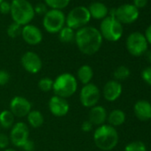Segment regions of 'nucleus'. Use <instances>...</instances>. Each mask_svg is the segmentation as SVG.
<instances>
[{
    "instance_id": "1",
    "label": "nucleus",
    "mask_w": 151,
    "mask_h": 151,
    "mask_svg": "<svg viewBox=\"0 0 151 151\" xmlns=\"http://www.w3.org/2000/svg\"><path fill=\"white\" fill-rule=\"evenodd\" d=\"M102 40L100 30L92 26H86L78 29L75 36V43L78 48L86 55L96 53L101 47Z\"/></svg>"
},
{
    "instance_id": "2",
    "label": "nucleus",
    "mask_w": 151,
    "mask_h": 151,
    "mask_svg": "<svg viewBox=\"0 0 151 151\" xmlns=\"http://www.w3.org/2000/svg\"><path fill=\"white\" fill-rule=\"evenodd\" d=\"M93 141L96 147L101 150H112L118 143L117 131L115 129V127L104 124L94 131Z\"/></svg>"
},
{
    "instance_id": "3",
    "label": "nucleus",
    "mask_w": 151,
    "mask_h": 151,
    "mask_svg": "<svg viewBox=\"0 0 151 151\" xmlns=\"http://www.w3.org/2000/svg\"><path fill=\"white\" fill-rule=\"evenodd\" d=\"M11 17L13 22L19 25L26 26L35 17L34 6L28 0H13L11 2Z\"/></svg>"
},
{
    "instance_id": "4",
    "label": "nucleus",
    "mask_w": 151,
    "mask_h": 151,
    "mask_svg": "<svg viewBox=\"0 0 151 151\" xmlns=\"http://www.w3.org/2000/svg\"><path fill=\"white\" fill-rule=\"evenodd\" d=\"M78 79L70 73H62L53 80L52 91L56 96L68 98L78 90Z\"/></svg>"
},
{
    "instance_id": "5",
    "label": "nucleus",
    "mask_w": 151,
    "mask_h": 151,
    "mask_svg": "<svg viewBox=\"0 0 151 151\" xmlns=\"http://www.w3.org/2000/svg\"><path fill=\"white\" fill-rule=\"evenodd\" d=\"M99 30L102 38L110 42H116L122 37L124 29L122 24L115 17L107 16L101 21Z\"/></svg>"
},
{
    "instance_id": "6",
    "label": "nucleus",
    "mask_w": 151,
    "mask_h": 151,
    "mask_svg": "<svg viewBox=\"0 0 151 151\" xmlns=\"http://www.w3.org/2000/svg\"><path fill=\"white\" fill-rule=\"evenodd\" d=\"M91 20L87 7L79 6L73 8L66 16V26L72 29H79L86 27Z\"/></svg>"
},
{
    "instance_id": "7",
    "label": "nucleus",
    "mask_w": 151,
    "mask_h": 151,
    "mask_svg": "<svg viewBox=\"0 0 151 151\" xmlns=\"http://www.w3.org/2000/svg\"><path fill=\"white\" fill-rule=\"evenodd\" d=\"M66 24V16L61 10L50 9L44 15L43 26L51 34L59 33Z\"/></svg>"
},
{
    "instance_id": "8",
    "label": "nucleus",
    "mask_w": 151,
    "mask_h": 151,
    "mask_svg": "<svg viewBox=\"0 0 151 151\" xmlns=\"http://www.w3.org/2000/svg\"><path fill=\"white\" fill-rule=\"evenodd\" d=\"M147 42L145 36L139 32L130 34L126 39L127 51L132 56H141L147 49Z\"/></svg>"
},
{
    "instance_id": "9",
    "label": "nucleus",
    "mask_w": 151,
    "mask_h": 151,
    "mask_svg": "<svg viewBox=\"0 0 151 151\" xmlns=\"http://www.w3.org/2000/svg\"><path fill=\"white\" fill-rule=\"evenodd\" d=\"M101 98V92L99 87L94 84L85 85L79 94V99L81 104L86 108H93L97 105Z\"/></svg>"
},
{
    "instance_id": "10",
    "label": "nucleus",
    "mask_w": 151,
    "mask_h": 151,
    "mask_svg": "<svg viewBox=\"0 0 151 151\" xmlns=\"http://www.w3.org/2000/svg\"><path fill=\"white\" fill-rule=\"evenodd\" d=\"M139 17V9L133 5L124 4L116 8L115 18L122 24H130L134 22Z\"/></svg>"
},
{
    "instance_id": "11",
    "label": "nucleus",
    "mask_w": 151,
    "mask_h": 151,
    "mask_svg": "<svg viewBox=\"0 0 151 151\" xmlns=\"http://www.w3.org/2000/svg\"><path fill=\"white\" fill-rule=\"evenodd\" d=\"M29 130L28 125L23 122H18L14 124L10 132V141L16 147H22V145L29 139Z\"/></svg>"
},
{
    "instance_id": "12",
    "label": "nucleus",
    "mask_w": 151,
    "mask_h": 151,
    "mask_svg": "<svg viewBox=\"0 0 151 151\" xmlns=\"http://www.w3.org/2000/svg\"><path fill=\"white\" fill-rule=\"evenodd\" d=\"M21 62L23 68L30 74L38 73L43 67L41 58L37 53L34 52H26L22 56Z\"/></svg>"
},
{
    "instance_id": "13",
    "label": "nucleus",
    "mask_w": 151,
    "mask_h": 151,
    "mask_svg": "<svg viewBox=\"0 0 151 151\" xmlns=\"http://www.w3.org/2000/svg\"><path fill=\"white\" fill-rule=\"evenodd\" d=\"M9 107L10 111L14 116L24 117L31 111L32 105L28 99L22 96H15L11 100Z\"/></svg>"
},
{
    "instance_id": "14",
    "label": "nucleus",
    "mask_w": 151,
    "mask_h": 151,
    "mask_svg": "<svg viewBox=\"0 0 151 151\" xmlns=\"http://www.w3.org/2000/svg\"><path fill=\"white\" fill-rule=\"evenodd\" d=\"M49 109L51 113L57 117L65 116L69 111V104L64 98L53 95L49 100Z\"/></svg>"
},
{
    "instance_id": "15",
    "label": "nucleus",
    "mask_w": 151,
    "mask_h": 151,
    "mask_svg": "<svg viewBox=\"0 0 151 151\" xmlns=\"http://www.w3.org/2000/svg\"><path fill=\"white\" fill-rule=\"evenodd\" d=\"M21 35L23 40L30 45H37L43 40V34L40 29L32 24L23 26Z\"/></svg>"
},
{
    "instance_id": "16",
    "label": "nucleus",
    "mask_w": 151,
    "mask_h": 151,
    "mask_svg": "<svg viewBox=\"0 0 151 151\" xmlns=\"http://www.w3.org/2000/svg\"><path fill=\"white\" fill-rule=\"evenodd\" d=\"M104 99L108 101H115L117 100L122 93V86L118 81L110 80L107 82L102 91Z\"/></svg>"
},
{
    "instance_id": "17",
    "label": "nucleus",
    "mask_w": 151,
    "mask_h": 151,
    "mask_svg": "<svg viewBox=\"0 0 151 151\" xmlns=\"http://www.w3.org/2000/svg\"><path fill=\"white\" fill-rule=\"evenodd\" d=\"M108 117V113L105 108L102 106H94L91 108L90 112H89V121L93 124V125H98L101 126L104 124Z\"/></svg>"
},
{
    "instance_id": "18",
    "label": "nucleus",
    "mask_w": 151,
    "mask_h": 151,
    "mask_svg": "<svg viewBox=\"0 0 151 151\" xmlns=\"http://www.w3.org/2000/svg\"><path fill=\"white\" fill-rule=\"evenodd\" d=\"M134 114L140 121H147L151 118V104L144 100L139 101L135 103Z\"/></svg>"
},
{
    "instance_id": "19",
    "label": "nucleus",
    "mask_w": 151,
    "mask_h": 151,
    "mask_svg": "<svg viewBox=\"0 0 151 151\" xmlns=\"http://www.w3.org/2000/svg\"><path fill=\"white\" fill-rule=\"evenodd\" d=\"M87 8L89 10L91 18L95 20H103L109 16V9L101 2H93Z\"/></svg>"
},
{
    "instance_id": "20",
    "label": "nucleus",
    "mask_w": 151,
    "mask_h": 151,
    "mask_svg": "<svg viewBox=\"0 0 151 151\" xmlns=\"http://www.w3.org/2000/svg\"><path fill=\"white\" fill-rule=\"evenodd\" d=\"M93 78V69L89 65H83L78 70V79L85 86L90 84Z\"/></svg>"
},
{
    "instance_id": "21",
    "label": "nucleus",
    "mask_w": 151,
    "mask_h": 151,
    "mask_svg": "<svg viewBox=\"0 0 151 151\" xmlns=\"http://www.w3.org/2000/svg\"><path fill=\"white\" fill-rule=\"evenodd\" d=\"M109 124L115 127L123 124L125 121V114L121 109H114L112 110L107 117Z\"/></svg>"
},
{
    "instance_id": "22",
    "label": "nucleus",
    "mask_w": 151,
    "mask_h": 151,
    "mask_svg": "<svg viewBox=\"0 0 151 151\" xmlns=\"http://www.w3.org/2000/svg\"><path fill=\"white\" fill-rule=\"evenodd\" d=\"M15 116L10 110H3L0 112V127L4 129H10L14 124Z\"/></svg>"
},
{
    "instance_id": "23",
    "label": "nucleus",
    "mask_w": 151,
    "mask_h": 151,
    "mask_svg": "<svg viewBox=\"0 0 151 151\" xmlns=\"http://www.w3.org/2000/svg\"><path fill=\"white\" fill-rule=\"evenodd\" d=\"M29 124L33 128H38L44 124V116L38 110H31L27 116Z\"/></svg>"
},
{
    "instance_id": "24",
    "label": "nucleus",
    "mask_w": 151,
    "mask_h": 151,
    "mask_svg": "<svg viewBox=\"0 0 151 151\" xmlns=\"http://www.w3.org/2000/svg\"><path fill=\"white\" fill-rule=\"evenodd\" d=\"M75 36L76 32L74 31V29L67 26H64L58 33L59 39L63 44H70L72 42H75Z\"/></svg>"
},
{
    "instance_id": "25",
    "label": "nucleus",
    "mask_w": 151,
    "mask_h": 151,
    "mask_svg": "<svg viewBox=\"0 0 151 151\" xmlns=\"http://www.w3.org/2000/svg\"><path fill=\"white\" fill-rule=\"evenodd\" d=\"M44 1L45 4L51 9L61 11L62 9L66 8L70 3V0H44Z\"/></svg>"
},
{
    "instance_id": "26",
    "label": "nucleus",
    "mask_w": 151,
    "mask_h": 151,
    "mask_svg": "<svg viewBox=\"0 0 151 151\" xmlns=\"http://www.w3.org/2000/svg\"><path fill=\"white\" fill-rule=\"evenodd\" d=\"M130 77V69L125 66H119L114 71V78L116 81H124Z\"/></svg>"
},
{
    "instance_id": "27",
    "label": "nucleus",
    "mask_w": 151,
    "mask_h": 151,
    "mask_svg": "<svg viewBox=\"0 0 151 151\" xmlns=\"http://www.w3.org/2000/svg\"><path fill=\"white\" fill-rule=\"evenodd\" d=\"M22 27L21 25L15 22H12L7 28L6 33L11 38H15L22 34Z\"/></svg>"
},
{
    "instance_id": "28",
    "label": "nucleus",
    "mask_w": 151,
    "mask_h": 151,
    "mask_svg": "<svg viewBox=\"0 0 151 151\" xmlns=\"http://www.w3.org/2000/svg\"><path fill=\"white\" fill-rule=\"evenodd\" d=\"M53 86V80L50 78H43L38 82V88L42 92H49L52 90Z\"/></svg>"
},
{
    "instance_id": "29",
    "label": "nucleus",
    "mask_w": 151,
    "mask_h": 151,
    "mask_svg": "<svg viewBox=\"0 0 151 151\" xmlns=\"http://www.w3.org/2000/svg\"><path fill=\"white\" fill-rule=\"evenodd\" d=\"M124 151H147V147L141 141H132L125 147Z\"/></svg>"
},
{
    "instance_id": "30",
    "label": "nucleus",
    "mask_w": 151,
    "mask_h": 151,
    "mask_svg": "<svg viewBox=\"0 0 151 151\" xmlns=\"http://www.w3.org/2000/svg\"><path fill=\"white\" fill-rule=\"evenodd\" d=\"M10 81V74L7 70L0 69V86H4Z\"/></svg>"
},
{
    "instance_id": "31",
    "label": "nucleus",
    "mask_w": 151,
    "mask_h": 151,
    "mask_svg": "<svg viewBox=\"0 0 151 151\" xmlns=\"http://www.w3.org/2000/svg\"><path fill=\"white\" fill-rule=\"evenodd\" d=\"M9 143H10V138L8 137V135L3 132H0V148L2 149L7 148Z\"/></svg>"
},
{
    "instance_id": "32",
    "label": "nucleus",
    "mask_w": 151,
    "mask_h": 151,
    "mask_svg": "<svg viewBox=\"0 0 151 151\" xmlns=\"http://www.w3.org/2000/svg\"><path fill=\"white\" fill-rule=\"evenodd\" d=\"M141 77H142V79H143L147 84H148L149 86H151V66L146 68L142 71V73H141Z\"/></svg>"
},
{
    "instance_id": "33",
    "label": "nucleus",
    "mask_w": 151,
    "mask_h": 151,
    "mask_svg": "<svg viewBox=\"0 0 151 151\" xmlns=\"http://www.w3.org/2000/svg\"><path fill=\"white\" fill-rule=\"evenodd\" d=\"M11 12V3L4 0L0 3V13L2 14H8Z\"/></svg>"
},
{
    "instance_id": "34",
    "label": "nucleus",
    "mask_w": 151,
    "mask_h": 151,
    "mask_svg": "<svg viewBox=\"0 0 151 151\" xmlns=\"http://www.w3.org/2000/svg\"><path fill=\"white\" fill-rule=\"evenodd\" d=\"M34 11H35V14L45 15L46 14V12L48 11L47 6L44 3H38L36 6H34Z\"/></svg>"
},
{
    "instance_id": "35",
    "label": "nucleus",
    "mask_w": 151,
    "mask_h": 151,
    "mask_svg": "<svg viewBox=\"0 0 151 151\" xmlns=\"http://www.w3.org/2000/svg\"><path fill=\"white\" fill-rule=\"evenodd\" d=\"M25 151H34L35 149V143L33 140H31L30 139H29L22 147Z\"/></svg>"
},
{
    "instance_id": "36",
    "label": "nucleus",
    "mask_w": 151,
    "mask_h": 151,
    "mask_svg": "<svg viewBox=\"0 0 151 151\" xmlns=\"http://www.w3.org/2000/svg\"><path fill=\"white\" fill-rule=\"evenodd\" d=\"M93 127V124L89 120H86V121L83 122L82 126H81V129H82V131L85 132H89L92 131Z\"/></svg>"
},
{
    "instance_id": "37",
    "label": "nucleus",
    "mask_w": 151,
    "mask_h": 151,
    "mask_svg": "<svg viewBox=\"0 0 151 151\" xmlns=\"http://www.w3.org/2000/svg\"><path fill=\"white\" fill-rule=\"evenodd\" d=\"M147 0H133V6L136 8H143L147 6Z\"/></svg>"
},
{
    "instance_id": "38",
    "label": "nucleus",
    "mask_w": 151,
    "mask_h": 151,
    "mask_svg": "<svg viewBox=\"0 0 151 151\" xmlns=\"http://www.w3.org/2000/svg\"><path fill=\"white\" fill-rule=\"evenodd\" d=\"M144 36H145V37H146V39H147V42L148 44L151 45V25H149V26L147 28Z\"/></svg>"
},
{
    "instance_id": "39",
    "label": "nucleus",
    "mask_w": 151,
    "mask_h": 151,
    "mask_svg": "<svg viewBox=\"0 0 151 151\" xmlns=\"http://www.w3.org/2000/svg\"><path fill=\"white\" fill-rule=\"evenodd\" d=\"M5 151H16V150L14 149V148H6Z\"/></svg>"
},
{
    "instance_id": "40",
    "label": "nucleus",
    "mask_w": 151,
    "mask_h": 151,
    "mask_svg": "<svg viewBox=\"0 0 151 151\" xmlns=\"http://www.w3.org/2000/svg\"><path fill=\"white\" fill-rule=\"evenodd\" d=\"M148 60H149V61H150V63H151V52H150L149 54H148Z\"/></svg>"
},
{
    "instance_id": "41",
    "label": "nucleus",
    "mask_w": 151,
    "mask_h": 151,
    "mask_svg": "<svg viewBox=\"0 0 151 151\" xmlns=\"http://www.w3.org/2000/svg\"><path fill=\"white\" fill-rule=\"evenodd\" d=\"M4 1V0H0V3H1V2H3Z\"/></svg>"
},
{
    "instance_id": "42",
    "label": "nucleus",
    "mask_w": 151,
    "mask_h": 151,
    "mask_svg": "<svg viewBox=\"0 0 151 151\" xmlns=\"http://www.w3.org/2000/svg\"><path fill=\"white\" fill-rule=\"evenodd\" d=\"M150 120H151V118H150Z\"/></svg>"
}]
</instances>
